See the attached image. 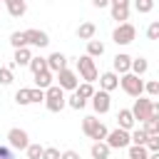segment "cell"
Returning <instances> with one entry per match:
<instances>
[{
	"mask_svg": "<svg viewBox=\"0 0 159 159\" xmlns=\"http://www.w3.org/2000/svg\"><path fill=\"white\" fill-rule=\"evenodd\" d=\"M52 77H55V75H52L50 70H45V72H40V75H35V84H37V89H42V92H45V89H50V87H52Z\"/></svg>",
	"mask_w": 159,
	"mask_h": 159,
	"instance_id": "obj_20",
	"label": "cell"
},
{
	"mask_svg": "<svg viewBox=\"0 0 159 159\" xmlns=\"http://www.w3.org/2000/svg\"><path fill=\"white\" fill-rule=\"evenodd\" d=\"M77 75L87 82V84H92L97 77H99V72H97V65H94V60L89 57V55H82L80 60H77Z\"/></svg>",
	"mask_w": 159,
	"mask_h": 159,
	"instance_id": "obj_3",
	"label": "cell"
},
{
	"mask_svg": "<svg viewBox=\"0 0 159 159\" xmlns=\"http://www.w3.org/2000/svg\"><path fill=\"white\" fill-rule=\"evenodd\" d=\"M12 80H15L12 77V70L10 67H0V84L7 87V84H12Z\"/></svg>",
	"mask_w": 159,
	"mask_h": 159,
	"instance_id": "obj_33",
	"label": "cell"
},
{
	"mask_svg": "<svg viewBox=\"0 0 159 159\" xmlns=\"http://www.w3.org/2000/svg\"><path fill=\"white\" fill-rule=\"evenodd\" d=\"M89 152H92V159H109V152H112V149H109L104 142H94Z\"/></svg>",
	"mask_w": 159,
	"mask_h": 159,
	"instance_id": "obj_22",
	"label": "cell"
},
{
	"mask_svg": "<svg viewBox=\"0 0 159 159\" xmlns=\"http://www.w3.org/2000/svg\"><path fill=\"white\" fill-rule=\"evenodd\" d=\"M25 152H27V159H42L45 147H40V144H32V142H30V147H27Z\"/></svg>",
	"mask_w": 159,
	"mask_h": 159,
	"instance_id": "obj_30",
	"label": "cell"
},
{
	"mask_svg": "<svg viewBox=\"0 0 159 159\" xmlns=\"http://www.w3.org/2000/svg\"><path fill=\"white\" fill-rule=\"evenodd\" d=\"M107 5H109V0H92V7H97V10H102Z\"/></svg>",
	"mask_w": 159,
	"mask_h": 159,
	"instance_id": "obj_42",
	"label": "cell"
},
{
	"mask_svg": "<svg viewBox=\"0 0 159 159\" xmlns=\"http://www.w3.org/2000/svg\"><path fill=\"white\" fill-rule=\"evenodd\" d=\"M30 70H32V75H40V72H45V70H47V57H32V62H30Z\"/></svg>",
	"mask_w": 159,
	"mask_h": 159,
	"instance_id": "obj_26",
	"label": "cell"
},
{
	"mask_svg": "<svg viewBox=\"0 0 159 159\" xmlns=\"http://www.w3.org/2000/svg\"><path fill=\"white\" fill-rule=\"evenodd\" d=\"M134 10L137 12H152L154 10V0H137L134 2Z\"/></svg>",
	"mask_w": 159,
	"mask_h": 159,
	"instance_id": "obj_31",
	"label": "cell"
},
{
	"mask_svg": "<svg viewBox=\"0 0 159 159\" xmlns=\"http://www.w3.org/2000/svg\"><path fill=\"white\" fill-rule=\"evenodd\" d=\"M15 102H17L20 107H27V104H30V89H25V87L17 89V92H15Z\"/></svg>",
	"mask_w": 159,
	"mask_h": 159,
	"instance_id": "obj_29",
	"label": "cell"
},
{
	"mask_svg": "<svg viewBox=\"0 0 159 159\" xmlns=\"http://www.w3.org/2000/svg\"><path fill=\"white\" fill-rule=\"evenodd\" d=\"M127 159H149V152H147V147H129V152H127Z\"/></svg>",
	"mask_w": 159,
	"mask_h": 159,
	"instance_id": "obj_25",
	"label": "cell"
},
{
	"mask_svg": "<svg viewBox=\"0 0 159 159\" xmlns=\"http://www.w3.org/2000/svg\"><path fill=\"white\" fill-rule=\"evenodd\" d=\"M119 84H122V89L129 94V97H142L144 94V80L142 77H137V75H122L119 77Z\"/></svg>",
	"mask_w": 159,
	"mask_h": 159,
	"instance_id": "obj_4",
	"label": "cell"
},
{
	"mask_svg": "<svg viewBox=\"0 0 159 159\" xmlns=\"http://www.w3.org/2000/svg\"><path fill=\"white\" fill-rule=\"evenodd\" d=\"M75 92H77V94H80V97H82V99H92V97H94V92H97V89H94V87H92V84H87V82H82V84H80V87H77V89H75Z\"/></svg>",
	"mask_w": 159,
	"mask_h": 159,
	"instance_id": "obj_28",
	"label": "cell"
},
{
	"mask_svg": "<svg viewBox=\"0 0 159 159\" xmlns=\"http://www.w3.org/2000/svg\"><path fill=\"white\" fill-rule=\"evenodd\" d=\"M22 37H25L27 47H30V45H32V47H47V45H50V35H47L45 30L30 27V30H22Z\"/></svg>",
	"mask_w": 159,
	"mask_h": 159,
	"instance_id": "obj_8",
	"label": "cell"
},
{
	"mask_svg": "<svg viewBox=\"0 0 159 159\" xmlns=\"http://www.w3.org/2000/svg\"><path fill=\"white\" fill-rule=\"evenodd\" d=\"M144 92H147L149 97H157V94H159V80H149V82H144Z\"/></svg>",
	"mask_w": 159,
	"mask_h": 159,
	"instance_id": "obj_35",
	"label": "cell"
},
{
	"mask_svg": "<svg viewBox=\"0 0 159 159\" xmlns=\"http://www.w3.org/2000/svg\"><path fill=\"white\" fill-rule=\"evenodd\" d=\"M129 70H132V57L127 55V52H119V55H114V75H129Z\"/></svg>",
	"mask_w": 159,
	"mask_h": 159,
	"instance_id": "obj_14",
	"label": "cell"
},
{
	"mask_svg": "<svg viewBox=\"0 0 159 159\" xmlns=\"http://www.w3.org/2000/svg\"><path fill=\"white\" fill-rule=\"evenodd\" d=\"M117 87H119V75H114V72H102L99 75V89L102 92H112Z\"/></svg>",
	"mask_w": 159,
	"mask_h": 159,
	"instance_id": "obj_15",
	"label": "cell"
},
{
	"mask_svg": "<svg viewBox=\"0 0 159 159\" xmlns=\"http://www.w3.org/2000/svg\"><path fill=\"white\" fill-rule=\"evenodd\" d=\"M62 154H60V149H55V147H45V152H42V159H60Z\"/></svg>",
	"mask_w": 159,
	"mask_h": 159,
	"instance_id": "obj_39",
	"label": "cell"
},
{
	"mask_svg": "<svg viewBox=\"0 0 159 159\" xmlns=\"http://www.w3.org/2000/svg\"><path fill=\"white\" fill-rule=\"evenodd\" d=\"M147 152H149V154H157V152H159V134H157V137H149V142H147Z\"/></svg>",
	"mask_w": 159,
	"mask_h": 159,
	"instance_id": "obj_38",
	"label": "cell"
},
{
	"mask_svg": "<svg viewBox=\"0 0 159 159\" xmlns=\"http://www.w3.org/2000/svg\"><path fill=\"white\" fill-rule=\"evenodd\" d=\"M45 107L50 112H62L67 107V97H65V92L57 84H52L50 89H45Z\"/></svg>",
	"mask_w": 159,
	"mask_h": 159,
	"instance_id": "obj_2",
	"label": "cell"
},
{
	"mask_svg": "<svg viewBox=\"0 0 159 159\" xmlns=\"http://www.w3.org/2000/svg\"><path fill=\"white\" fill-rule=\"evenodd\" d=\"M87 55L94 60V57H102L104 55V42L102 40H89L87 42Z\"/></svg>",
	"mask_w": 159,
	"mask_h": 159,
	"instance_id": "obj_23",
	"label": "cell"
},
{
	"mask_svg": "<svg viewBox=\"0 0 159 159\" xmlns=\"http://www.w3.org/2000/svg\"><path fill=\"white\" fill-rule=\"evenodd\" d=\"M149 70V62H147V57H132V75H137V77H142L144 72Z\"/></svg>",
	"mask_w": 159,
	"mask_h": 159,
	"instance_id": "obj_21",
	"label": "cell"
},
{
	"mask_svg": "<svg viewBox=\"0 0 159 159\" xmlns=\"http://www.w3.org/2000/svg\"><path fill=\"white\" fill-rule=\"evenodd\" d=\"M65 67H67V57H65L62 52H52V55L47 57V70H50L52 75H60Z\"/></svg>",
	"mask_w": 159,
	"mask_h": 159,
	"instance_id": "obj_13",
	"label": "cell"
},
{
	"mask_svg": "<svg viewBox=\"0 0 159 159\" xmlns=\"http://www.w3.org/2000/svg\"><path fill=\"white\" fill-rule=\"evenodd\" d=\"M109 10H112V20H117L119 25L129 20V0H109Z\"/></svg>",
	"mask_w": 159,
	"mask_h": 159,
	"instance_id": "obj_9",
	"label": "cell"
},
{
	"mask_svg": "<svg viewBox=\"0 0 159 159\" xmlns=\"http://www.w3.org/2000/svg\"><path fill=\"white\" fill-rule=\"evenodd\" d=\"M142 129H144L147 137H157V134H159V119H147V122L142 124Z\"/></svg>",
	"mask_w": 159,
	"mask_h": 159,
	"instance_id": "obj_27",
	"label": "cell"
},
{
	"mask_svg": "<svg viewBox=\"0 0 159 159\" xmlns=\"http://www.w3.org/2000/svg\"><path fill=\"white\" fill-rule=\"evenodd\" d=\"M0 159H15L12 149H10V147H2V144H0Z\"/></svg>",
	"mask_w": 159,
	"mask_h": 159,
	"instance_id": "obj_40",
	"label": "cell"
},
{
	"mask_svg": "<svg viewBox=\"0 0 159 159\" xmlns=\"http://www.w3.org/2000/svg\"><path fill=\"white\" fill-rule=\"evenodd\" d=\"M57 87L65 92V89H77L80 87V80H77V72H72L70 67H65L60 75H57Z\"/></svg>",
	"mask_w": 159,
	"mask_h": 159,
	"instance_id": "obj_10",
	"label": "cell"
},
{
	"mask_svg": "<svg viewBox=\"0 0 159 159\" xmlns=\"http://www.w3.org/2000/svg\"><path fill=\"white\" fill-rule=\"evenodd\" d=\"M104 144L109 147V149H129L132 147V137H129V132H124V129H112L109 134H107V139H104Z\"/></svg>",
	"mask_w": 159,
	"mask_h": 159,
	"instance_id": "obj_5",
	"label": "cell"
},
{
	"mask_svg": "<svg viewBox=\"0 0 159 159\" xmlns=\"http://www.w3.org/2000/svg\"><path fill=\"white\" fill-rule=\"evenodd\" d=\"M134 114H132V109H119V114H117V124H119V129H124V132H132L134 129Z\"/></svg>",
	"mask_w": 159,
	"mask_h": 159,
	"instance_id": "obj_16",
	"label": "cell"
},
{
	"mask_svg": "<svg viewBox=\"0 0 159 159\" xmlns=\"http://www.w3.org/2000/svg\"><path fill=\"white\" fill-rule=\"evenodd\" d=\"M132 114H134V119H139L142 124L152 117V99H147V97H139L137 102H134V107H132Z\"/></svg>",
	"mask_w": 159,
	"mask_h": 159,
	"instance_id": "obj_11",
	"label": "cell"
},
{
	"mask_svg": "<svg viewBox=\"0 0 159 159\" xmlns=\"http://www.w3.org/2000/svg\"><path fill=\"white\" fill-rule=\"evenodd\" d=\"M7 144H10V149H20V152H25V149L30 147V137H27L25 129L12 127V129L7 132Z\"/></svg>",
	"mask_w": 159,
	"mask_h": 159,
	"instance_id": "obj_7",
	"label": "cell"
},
{
	"mask_svg": "<svg viewBox=\"0 0 159 159\" xmlns=\"http://www.w3.org/2000/svg\"><path fill=\"white\" fill-rule=\"evenodd\" d=\"M94 32H97V25L94 22H82L80 27H77V37L80 40H94Z\"/></svg>",
	"mask_w": 159,
	"mask_h": 159,
	"instance_id": "obj_18",
	"label": "cell"
},
{
	"mask_svg": "<svg viewBox=\"0 0 159 159\" xmlns=\"http://www.w3.org/2000/svg\"><path fill=\"white\" fill-rule=\"evenodd\" d=\"M149 159H159V152L157 154H149Z\"/></svg>",
	"mask_w": 159,
	"mask_h": 159,
	"instance_id": "obj_44",
	"label": "cell"
},
{
	"mask_svg": "<svg viewBox=\"0 0 159 159\" xmlns=\"http://www.w3.org/2000/svg\"><path fill=\"white\" fill-rule=\"evenodd\" d=\"M10 45H12L15 50L27 47V42H25V37H22V32H12V35H10Z\"/></svg>",
	"mask_w": 159,
	"mask_h": 159,
	"instance_id": "obj_34",
	"label": "cell"
},
{
	"mask_svg": "<svg viewBox=\"0 0 159 159\" xmlns=\"http://www.w3.org/2000/svg\"><path fill=\"white\" fill-rule=\"evenodd\" d=\"M129 137H132V144H134V147H147V142H149V137L144 134L142 127H139V129H132Z\"/></svg>",
	"mask_w": 159,
	"mask_h": 159,
	"instance_id": "obj_24",
	"label": "cell"
},
{
	"mask_svg": "<svg viewBox=\"0 0 159 159\" xmlns=\"http://www.w3.org/2000/svg\"><path fill=\"white\" fill-rule=\"evenodd\" d=\"M147 37L149 40H159V20H152L147 25Z\"/></svg>",
	"mask_w": 159,
	"mask_h": 159,
	"instance_id": "obj_36",
	"label": "cell"
},
{
	"mask_svg": "<svg viewBox=\"0 0 159 159\" xmlns=\"http://www.w3.org/2000/svg\"><path fill=\"white\" fill-rule=\"evenodd\" d=\"M149 119H159V102H152V117Z\"/></svg>",
	"mask_w": 159,
	"mask_h": 159,
	"instance_id": "obj_43",
	"label": "cell"
},
{
	"mask_svg": "<svg viewBox=\"0 0 159 159\" xmlns=\"http://www.w3.org/2000/svg\"><path fill=\"white\" fill-rule=\"evenodd\" d=\"M82 132H84L89 139H94V142H104L107 134H109V129H107L97 117H84V119H82Z\"/></svg>",
	"mask_w": 159,
	"mask_h": 159,
	"instance_id": "obj_1",
	"label": "cell"
},
{
	"mask_svg": "<svg viewBox=\"0 0 159 159\" xmlns=\"http://www.w3.org/2000/svg\"><path fill=\"white\" fill-rule=\"evenodd\" d=\"M84 104H87V99H82L77 92H75L72 97H67V107H72V109H82Z\"/></svg>",
	"mask_w": 159,
	"mask_h": 159,
	"instance_id": "obj_32",
	"label": "cell"
},
{
	"mask_svg": "<svg viewBox=\"0 0 159 159\" xmlns=\"http://www.w3.org/2000/svg\"><path fill=\"white\" fill-rule=\"evenodd\" d=\"M5 7H7V12L12 17H22L27 12V2L25 0H5Z\"/></svg>",
	"mask_w": 159,
	"mask_h": 159,
	"instance_id": "obj_17",
	"label": "cell"
},
{
	"mask_svg": "<svg viewBox=\"0 0 159 159\" xmlns=\"http://www.w3.org/2000/svg\"><path fill=\"white\" fill-rule=\"evenodd\" d=\"M134 37H137V27H134L132 22L117 25L114 32H112V40H114L117 45H129V42H134Z\"/></svg>",
	"mask_w": 159,
	"mask_h": 159,
	"instance_id": "obj_6",
	"label": "cell"
},
{
	"mask_svg": "<svg viewBox=\"0 0 159 159\" xmlns=\"http://www.w3.org/2000/svg\"><path fill=\"white\" fill-rule=\"evenodd\" d=\"M60 159H80V154L75 152V149H67V152H62V157Z\"/></svg>",
	"mask_w": 159,
	"mask_h": 159,
	"instance_id": "obj_41",
	"label": "cell"
},
{
	"mask_svg": "<svg viewBox=\"0 0 159 159\" xmlns=\"http://www.w3.org/2000/svg\"><path fill=\"white\" fill-rule=\"evenodd\" d=\"M40 102H45V92L37 89V87H32L30 89V104H40Z\"/></svg>",
	"mask_w": 159,
	"mask_h": 159,
	"instance_id": "obj_37",
	"label": "cell"
},
{
	"mask_svg": "<svg viewBox=\"0 0 159 159\" xmlns=\"http://www.w3.org/2000/svg\"><path fill=\"white\" fill-rule=\"evenodd\" d=\"M12 62L15 65H20V67H30V62H32V52H30V47H20V50H15V57H12Z\"/></svg>",
	"mask_w": 159,
	"mask_h": 159,
	"instance_id": "obj_19",
	"label": "cell"
},
{
	"mask_svg": "<svg viewBox=\"0 0 159 159\" xmlns=\"http://www.w3.org/2000/svg\"><path fill=\"white\" fill-rule=\"evenodd\" d=\"M109 107H112V97H109V92H94V97H92V109L97 112V114H107L109 112Z\"/></svg>",
	"mask_w": 159,
	"mask_h": 159,
	"instance_id": "obj_12",
	"label": "cell"
}]
</instances>
